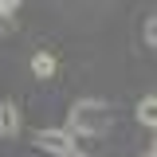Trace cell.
<instances>
[{
    "label": "cell",
    "instance_id": "cell-1",
    "mask_svg": "<svg viewBox=\"0 0 157 157\" xmlns=\"http://www.w3.org/2000/svg\"><path fill=\"white\" fill-rule=\"evenodd\" d=\"M110 126H114V110L98 98H82L67 114V134H75V137H102V134H110Z\"/></svg>",
    "mask_w": 157,
    "mask_h": 157
},
{
    "label": "cell",
    "instance_id": "cell-2",
    "mask_svg": "<svg viewBox=\"0 0 157 157\" xmlns=\"http://www.w3.org/2000/svg\"><path fill=\"white\" fill-rule=\"evenodd\" d=\"M36 145L47 149V153H55V157H86L82 149H78L75 134H67V130H39V134H36Z\"/></svg>",
    "mask_w": 157,
    "mask_h": 157
},
{
    "label": "cell",
    "instance_id": "cell-3",
    "mask_svg": "<svg viewBox=\"0 0 157 157\" xmlns=\"http://www.w3.org/2000/svg\"><path fill=\"white\" fill-rule=\"evenodd\" d=\"M0 134L4 137H16L20 134V110L12 98H0Z\"/></svg>",
    "mask_w": 157,
    "mask_h": 157
},
{
    "label": "cell",
    "instance_id": "cell-4",
    "mask_svg": "<svg viewBox=\"0 0 157 157\" xmlns=\"http://www.w3.org/2000/svg\"><path fill=\"white\" fill-rule=\"evenodd\" d=\"M32 75L36 78H51L55 75V59L47 55V51H36V55H32Z\"/></svg>",
    "mask_w": 157,
    "mask_h": 157
},
{
    "label": "cell",
    "instance_id": "cell-5",
    "mask_svg": "<svg viewBox=\"0 0 157 157\" xmlns=\"http://www.w3.org/2000/svg\"><path fill=\"white\" fill-rule=\"evenodd\" d=\"M137 122H141V126H153L157 122V98L153 94H145L141 102H137Z\"/></svg>",
    "mask_w": 157,
    "mask_h": 157
},
{
    "label": "cell",
    "instance_id": "cell-6",
    "mask_svg": "<svg viewBox=\"0 0 157 157\" xmlns=\"http://www.w3.org/2000/svg\"><path fill=\"white\" fill-rule=\"evenodd\" d=\"M153 43H157V20L149 16L145 20V47H153Z\"/></svg>",
    "mask_w": 157,
    "mask_h": 157
},
{
    "label": "cell",
    "instance_id": "cell-7",
    "mask_svg": "<svg viewBox=\"0 0 157 157\" xmlns=\"http://www.w3.org/2000/svg\"><path fill=\"white\" fill-rule=\"evenodd\" d=\"M12 28H16V24H12V20H8V12H0V36H8V32H12Z\"/></svg>",
    "mask_w": 157,
    "mask_h": 157
},
{
    "label": "cell",
    "instance_id": "cell-8",
    "mask_svg": "<svg viewBox=\"0 0 157 157\" xmlns=\"http://www.w3.org/2000/svg\"><path fill=\"white\" fill-rule=\"evenodd\" d=\"M16 8H20V0H0V12H8V16H12Z\"/></svg>",
    "mask_w": 157,
    "mask_h": 157
}]
</instances>
